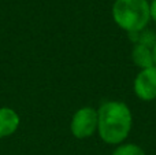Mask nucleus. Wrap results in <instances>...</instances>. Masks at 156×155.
Wrapping results in <instances>:
<instances>
[{"mask_svg": "<svg viewBox=\"0 0 156 155\" xmlns=\"http://www.w3.org/2000/svg\"><path fill=\"white\" fill-rule=\"evenodd\" d=\"M133 91L143 102L156 100V66L141 69L133 81Z\"/></svg>", "mask_w": 156, "mask_h": 155, "instance_id": "4", "label": "nucleus"}, {"mask_svg": "<svg viewBox=\"0 0 156 155\" xmlns=\"http://www.w3.org/2000/svg\"><path fill=\"white\" fill-rule=\"evenodd\" d=\"M132 60L138 69H147L154 65V58H152V47L144 45V44H133L132 48Z\"/></svg>", "mask_w": 156, "mask_h": 155, "instance_id": "6", "label": "nucleus"}, {"mask_svg": "<svg viewBox=\"0 0 156 155\" xmlns=\"http://www.w3.org/2000/svg\"><path fill=\"white\" fill-rule=\"evenodd\" d=\"M19 115L10 107H0V139L11 136L19 128Z\"/></svg>", "mask_w": 156, "mask_h": 155, "instance_id": "5", "label": "nucleus"}, {"mask_svg": "<svg viewBox=\"0 0 156 155\" xmlns=\"http://www.w3.org/2000/svg\"><path fill=\"white\" fill-rule=\"evenodd\" d=\"M114 22L122 30L129 33L147 29L151 21L148 0H115L111 10Z\"/></svg>", "mask_w": 156, "mask_h": 155, "instance_id": "2", "label": "nucleus"}, {"mask_svg": "<svg viewBox=\"0 0 156 155\" xmlns=\"http://www.w3.org/2000/svg\"><path fill=\"white\" fill-rule=\"evenodd\" d=\"M111 155H147L143 147L134 144V143H122L116 146Z\"/></svg>", "mask_w": 156, "mask_h": 155, "instance_id": "8", "label": "nucleus"}, {"mask_svg": "<svg viewBox=\"0 0 156 155\" xmlns=\"http://www.w3.org/2000/svg\"><path fill=\"white\" fill-rule=\"evenodd\" d=\"M70 131L76 139H88L97 132V110L90 106L78 109L70 122Z\"/></svg>", "mask_w": 156, "mask_h": 155, "instance_id": "3", "label": "nucleus"}, {"mask_svg": "<svg viewBox=\"0 0 156 155\" xmlns=\"http://www.w3.org/2000/svg\"><path fill=\"white\" fill-rule=\"evenodd\" d=\"M152 58H154V65L156 66V43L152 47Z\"/></svg>", "mask_w": 156, "mask_h": 155, "instance_id": "10", "label": "nucleus"}, {"mask_svg": "<svg viewBox=\"0 0 156 155\" xmlns=\"http://www.w3.org/2000/svg\"><path fill=\"white\" fill-rule=\"evenodd\" d=\"M133 126V114L125 102L107 100L97 109V135L108 146L125 143Z\"/></svg>", "mask_w": 156, "mask_h": 155, "instance_id": "1", "label": "nucleus"}, {"mask_svg": "<svg viewBox=\"0 0 156 155\" xmlns=\"http://www.w3.org/2000/svg\"><path fill=\"white\" fill-rule=\"evenodd\" d=\"M129 38L132 40L133 44H144V45H149V47H154V44L156 43L155 32L148 29H144L141 32H136V33H129Z\"/></svg>", "mask_w": 156, "mask_h": 155, "instance_id": "7", "label": "nucleus"}, {"mask_svg": "<svg viewBox=\"0 0 156 155\" xmlns=\"http://www.w3.org/2000/svg\"><path fill=\"white\" fill-rule=\"evenodd\" d=\"M149 16L154 22H156V0H152L149 3Z\"/></svg>", "mask_w": 156, "mask_h": 155, "instance_id": "9", "label": "nucleus"}, {"mask_svg": "<svg viewBox=\"0 0 156 155\" xmlns=\"http://www.w3.org/2000/svg\"><path fill=\"white\" fill-rule=\"evenodd\" d=\"M155 107H156V100H155Z\"/></svg>", "mask_w": 156, "mask_h": 155, "instance_id": "11", "label": "nucleus"}]
</instances>
